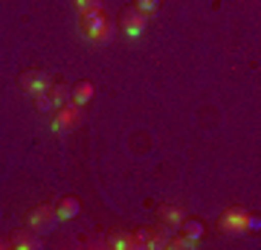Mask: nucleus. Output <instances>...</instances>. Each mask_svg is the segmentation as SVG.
<instances>
[{
    "label": "nucleus",
    "mask_w": 261,
    "mask_h": 250,
    "mask_svg": "<svg viewBox=\"0 0 261 250\" xmlns=\"http://www.w3.org/2000/svg\"><path fill=\"white\" fill-rule=\"evenodd\" d=\"M82 32L93 44H108L113 38V24L105 12H90V15H82Z\"/></svg>",
    "instance_id": "nucleus-1"
},
{
    "label": "nucleus",
    "mask_w": 261,
    "mask_h": 250,
    "mask_svg": "<svg viewBox=\"0 0 261 250\" xmlns=\"http://www.w3.org/2000/svg\"><path fill=\"white\" fill-rule=\"evenodd\" d=\"M56 224H58V213H56V207L53 204H38V207H32L29 215H27V227L29 230H35L38 236L53 233L56 230Z\"/></svg>",
    "instance_id": "nucleus-2"
},
{
    "label": "nucleus",
    "mask_w": 261,
    "mask_h": 250,
    "mask_svg": "<svg viewBox=\"0 0 261 250\" xmlns=\"http://www.w3.org/2000/svg\"><path fill=\"white\" fill-rule=\"evenodd\" d=\"M247 215L244 207H226L218 218V230L224 236H247Z\"/></svg>",
    "instance_id": "nucleus-3"
},
{
    "label": "nucleus",
    "mask_w": 261,
    "mask_h": 250,
    "mask_svg": "<svg viewBox=\"0 0 261 250\" xmlns=\"http://www.w3.org/2000/svg\"><path fill=\"white\" fill-rule=\"evenodd\" d=\"M82 117H84L82 105L67 102V105H61V108H56L53 120H49V125H53V131H56V134H67V131H73L75 125L82 122Z\"/></svg>",
    "instance_id": "nucleus-4"
},
{
    "label": "nucleus",
    "mask_w": 261,
    "mask_h": 250,
    "mask_svg": "<svg viewBox=\"0 0 261 250\" xmlns=\"http://www.w3.org/2000/svg\"><path fill=\"white\" fill-rule=\"evenodd\" d=\"M116 24H119V29L128 38H140L142 32H145V27H148V18H145L137 6H125V9L119 12V20H116Z\"/></svg>",
    "instance_id": "nucleus-5"
},
{
    "label": "nucleus",
    "mask_w": 261,
    "mask_h": 250,
    "mask_svg": "<svg viewBox=\"0 0 261 250\" xmlns=\"http://www.w3.org/2000/svg\"><path fill=\"white\" fill-rule=\"evenodd\" d=\"M49 76L44 73V70H38V67H32V70H23V73L18 76V87L27 96H38V93H44L49 87Z\"/></svg>",
    "instance_id": "nucleus-6"
},
{
    "label": "nucleus",
    "mask_w": 261,
    "mask_h": 250,
    "mask_svg": "<svg viewBox=\"0 0 261 250\" xmlns=\"http://www.w3.org/2000/svg\"><path fill=\"white\" fill-rule=\"evenodd\" d=\"M157 218H160V224H163L166 230L177 233L180 224H183V218H186V210H180V207H174V204H163L157 210Z\"/></svg>",
    "instance_id": "nucleus-7"
},
{
    "label": "nucleus",
    "mask_w": 261,
    "mask_h": 250,
    "mask_svg": "<svg viewBox=\"0 0 261 250\" xmlns=\"http://www.w3.org/2000/svg\"><path fill=\"white\" fill-rule=\"evenodd\" d=\"M9 247L15 250H41V236L35 230H15L9 236Z\"/></svg>",
    "instance_id": "nucleus-8"
},
{
    "label": "nucleus",
    "mask_w": 261,
    "mask_h": 250,
    "mask_svg": "<svg viewBox=\"0 0 261 250\" xmlns=\"http://www.w3.org/2000/svg\"><path fill=\"white\" fill-rule=\"evenodd\" d=\"M93 93H96L93 82L82 79V82H75L73 87H70V102H75V105H82V108H84V105L93 99Z\"/></svg>",
    "instance_id": "nucleus-9"
},
{
    "label": "nucleus",
    "mask_w": 261,
    "mask_h": 250,
    "mask_svg": "<svg viewBox=\"0 0 261 250\" xmlns=\"http://www.w3.org/2000/svg\"><path fill=\"white\" fill-rule=\"evenodd\" d=\"M56 213H58V221H61V218H64V221L67 218H75V215L82 213V201H79L75 195H64V198L58 201Z\"/></svg>",
    "instance_id": "nucleus-10"
},
{
    "label": "nucleus",
    "mask_w": 261,
    "mask_h": 250,
    "mask_svg": "<svg viewBox=\"0 0 261 250\" xmlns=\"http://www.w3.org/2000/svg\"><path fill=\"white\" fill-rule=\"evenodd\" d=\"M47 93H49V102H53V108H61V105L70 102V87H67V84H61V82L49 84Z\"/></svg>",
    "instance_id": "nucleus-11"
},
{
    "label": "nucleus",
    "mask_w": 261,
    "mask_h": 250,
    "mask_svg": "<svg viewBox=\"0 0 261 250\" xmlns=\"http://www.w3.org/2000/svg\"><path fill=\"white\" fill-rule=\"evenodd\" d=\"M168 236H171V230H166V227L160 224V230L148 233V244H145V250H163L168 244Z\"/></svg>",
    "instance_id": "nucleus-12"
},
{
    "label": "nucleus",
    "mask_w": 261,
    "mask_h": 250,
    "mask_svg": "<svg viewBox=\"0 0 261 250\" xmlns=\"http://www.w3.org/2000/svg\"><path fill=\"white\" fill-rule=\"evenodd\" d=\"M108 247L111 250H130V239L125 230H113L108 233Z\"/></svg>",
    "instance_id": "nucleus-13"
},
{
    "label": "nucleus",
    "mask_w": 261,
    "mask_h": 250,
    "mask_svg": "<svg viewBox=\"0 0 261 250\" xmlns=\"http://www.w3.org/2000/svg\"><path fill=\"white\" fill-rule=\"evenodd\" d=\"M180 230L186 233L192 241H197L200 236H203V224L197 221V218H183V224H180Z\"/></svg>",
    "instance_id": "nucleus-14"
},
{
    "label": "nucleus",
    "mask_w": 261,
    "mask_h": 250,
    "mask_svg": "<svg viewBox=\"0 0 261 250\" xmlns=\"http://www.w3.org/2000/svg\"><path fill=\"white\" fill-rule=\"evenodd\" d=\"M148 233H151V230H145V227H140V230H130V233H128V239H130V250L145 247V244H148Z\"/></svg>",
    "instance_id": "nucleus-15"
},
{
    "label": "nucleus",
    "mask_w": 261,
    "mask_h": 250,
    "mask_svg": "<svg viewBox=\"0 0 261 250\" xmlns=\"http://www.w3.org/2000/svg\"><path fill=\"white\" fill-rule=\"evenodd\" d=\"M166 247H171V250H189V247H195V241L189 239L186 233H180V236H168Z\"/></svg>",
    "instance_id": "nucleus-16"
},
{
    "label": "nucleus",
    "mask_w": 261,
    "mask_h": 250,
    "mask_svg": "<svg viewBox=\"0 0 261 250\" xmlns=\"http://www.w3.org/2000/svg\"><path fill=\"white\" fill-rule=\"evenodd\" d=\"M79 15H90V12H102V0H73Z\"/></svg>",
    "instance_id": "nucleus-17"
},
{
    "label": "nucleus",
    "mask_w": 261,
    "mask_h": 250,
    "mask_svg": "<svg viewBox=\"0 0 261 250\" xmlns=\"http://www.w3.org/2000/svg\"><path fill=\"white\" fill-rule=\"evenodd\" d=\"M134 6H137L145 18H148V15H154V12L163 6V0H134Z\"/></svg>",
    "instance_id": "nucleus-18"
},
{
    "label": "nucleus",
    "mask_w": 261,
    "mask_h": 250,
    "mask_svg": "<svg viewBox=\"0 0 261 250\" xmlns=\"http://www.w3.org/2000/svg\"><path fill=\"white\" fill-rule=\"evenodd\" d=\"M32 99H35V108L41 113H53L56 111V108H53V102H49V93L44 90V93H38V96H32Z\"/></svg>",
    "instance_id": "nucleus-19"
},
{
    "label": "nucleus",
    "mask_w": 261,
    "mask_h": 250,
    "mask_svg": "<svg viewBox=\"0 0 261 250\" xmlns=\"http://www.w3.org/2000/svg\"><path fill=\"white\" fill-rule=\"evenodd\" d=\"M0 247H9V241H3V239H0Z\"/></svg>",
    "instance_id": "nucleus-20"
}]
</instances>
